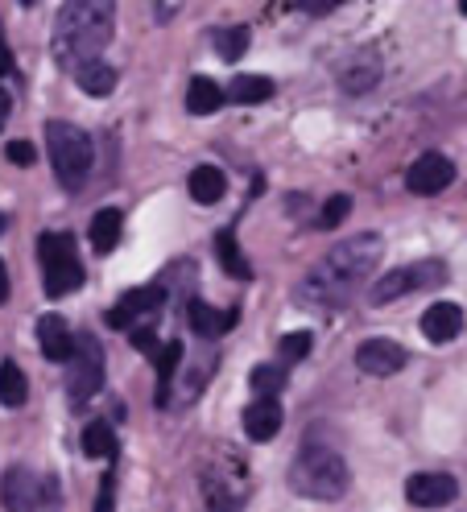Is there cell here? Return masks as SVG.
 <instances>
[{
  "instance_id": "cell-20",
  "label": "cell",
  "mask_w": 467,
  "mask_h": 512,
  "mask_svg": "<svg viewBox=\"0 0 467 512\" xmlns=\"http://www.w3.org/2000/svg\"><path fill=\"white\" fill-rule=\"evenodd\" d=\"M75 83H79L83 95H91V100H104V95L116 91V71L104 58H96V62H83V67L75 71Z\"/></svg>"
},
{
  "instance_id": "cell-1",
  "label": "cell",
  "mask_w": 467,
  "mask_h": 512,
  "mask_svg": "<svg viewBox=\"0 0 467 512\" xmlns=\"http://www.w3.org/2000/svg\"><path fill=\"white\" fill-rule=\"evenodd\" d=\"M381 256H385V240L377 232H364V236H352L344 244H335L323 261L310 269L298 285V302L306 306H315L319 314H331L344 306L356 290H360V281L377 273L381 265Z\"/></svg>"
},
{
  "instance_id": "cell-8",
  "label": "cell",
  "mask_w": 467,
  "mask_h": 512,
  "mask_svg": "<svg viewBox=\"0 0 467 512\" xmlns=\"http://www.w3.org/2000/svg\"><path fill=\"white\" fill-rule=\"evenodd\" d=\"M166 298H170V290H166L162 281L141 285V290H129V294H124V298L108 310V327H116V331H133L141 318L166 310Z\"/></svg>"
},
{
  "instance_id": "cell-3",
  "label": "cell",
  "mask_w": 467,
  "mask_h": 512,
  "mask_svg": "<svg viewBox=\"0 0 467 512\" xmlns=\"http://www.w3.org/2000/svg\"><path fill=\"white\" fill-rule=\"evenodd\" d=\"M286 484H290L294 496H306V500H339L352 488V471H348V463L339 451L310 442L294 455Z\"/></svg>"
},
{
  "instance_id": "cell-27",
  "label": "cell",
  "mask_w": 467,
  "mask_h": 512,
  "mask_svg": "<svg viewBox=\"0 0 467 512\" xmlns=\"http://www.w3.org/2000/svg\"><path fill=\"white\" fill-rule=\"evenodd\" d=\"M248 384H253L257 397H277V393H282V384H286V372L273 368V364H257L253 376H248Z\"/></svg>"
},
{
  "instance_id": "cell-32",
  "label": "cell",
  "mask_w": 467,
  "mask_h": 512,
  "mask_svg": "<svg viewBox=\"0 0 467 512\" xmlns=\"http://www.w3.org/2000/svg\"><path fill=\"white\" fill-rule=\"evenodd\" d=\"M112 508H116V475L108 471L100 492H96V512H112Z\"/></svg>"
},
{
  "instance_id": "cell-6",
  "label": "cell",
  "mask_w": 467,
  "mask_h": 512,
  "mask_svg": "<svg viewBox=\"0 0 467 512\" xmlns=\"http://www.w3.org/2000/svg\"><path fill=\"white\" fill-rule=\"evenodd\" d=\"M434 285H447V265L443 261H414V265H401V269L372 281L368 302L385 306V302H397V298L418 294V290H434Z\"/></svg>"
},
{
  "instance_id": "cell-14",
  "label": "cell",
  "mask_w": 467,
  "mask_h": 512,
  "mask_svg": "<svg viewBox=\"0 0 467 512\" xmlns=\"http://www.w3.org/2000/svg\"><path fill=\"white\" fill-rule=\"evenodd\" d=\"M38 343H42V356L62 364V360H71L75 356V335L67 327V318H58V314H42L38 318Z\"/></svg>"
},
{
  "instance_id": "cell-26",
  "label": "cell",
  "mask_w": 467,
  "mask_h": 512,
  "mask_svg": "<svg viewBox=\"0 0 467 512\" xmlns=\"http://www.w3.org/2000/svg\"><path fill=\"white\" fill-rule=\"evenodd\" d=\"M215 252H220V265H224L232 277H240V281L253 277V265L244 261V252H240V244H236L232 232H220V236H215Z\"/></svg>"
},
{
  "instance_id": "cell-7",
  "label": "cell",
  "mask_w": 467,
  "mask_h": 512,
  "mask_svg": "<svg viewBox=\"0 0 467 512\" xmlns=\"http://www.w3.org/2000/svg\"><path fill=\"white\" fill-rule=\"evenodd\" d=\"M100 384H104V347L91 335H83L79 347H75V356H71V376H67L71 405H87L91 397L100 393Z\"/></svg>"
},
{
  "instance_id": "cell-33",
  "label": "cell",
  "mask_w": 467,
  "mask_h": 512,
  "mask_svg": "<svg viewBox=\"0 0 467 512\" xmlns=\"http://www.w3.org/2000/svg\"><path fill=\"white\" fill-rule=\"evenodd\" d=\"M9 162L13 166H34V145H29V141H13L9 145Z\"/></svg>"
},
{
  "instance_id": "cell-5",
  "label": "cell",
  "mask_w": 467,
  "mask_h": 512,
  "mask_svg": "<svg viewBox=\"0 0 467 512\" xmlns=\"http://www.w3.org/2000/svg\"><path fill=\"white\" fill-rule=\"evenodd\" d=\"M38 261H42V277H46V294L50 298H67L83 285V261H79L71 236L46 232L38 240Z\"/></svg>"
},
{
  "instance_id": "cell-11",
  "label": "cell",
  "mask_w": 467,
  "mask_h": 512,
  "mask_svg": "<svg viewBox=\"0 0 467 512\" xmlns=\"http://www.w3.org/2000/svg\"><path fill=\"white\" fill-rule=\"evenodd\" d=\"M406 347L393 343V339H364L356 347V368L364 376H397L401 368H406Z\"/></svg>"
},
{
  "instance_id": "cell-30",
  "label": "cell",
  "mask_w": 467,
  "mask_h": 512,
  "mask_svg": "<svg viewBox=\"0 0 467 512\" xmlns=\"http://www.w3.org/2000/svg\"><path fill=\"white\" fill-rule=\"evenodd\" d=\"M348 211H352V195L327 199V203H323V215H319V228H339V223L348 219Z\"/></svg>"
},
{
  "instance_id": "cell-25",
  "label": "cell",
  "mask_w": 467,
  "mask_h": 512,
  "mask_svg": "<svg viewBox=\"0 0 467 512\" xmlns=\"http://www.w3.org/2000/svg\"><path fill=\"white\" fill-rule=\"evenodd\" d=\"M182 343L178 339H166V347L158 351V356H153V360H158V405H166V393H170V384H174V376H178V364H182Z\"/></svg>"
},
{
  "instance_id": "cell-15",
  "label": "cell",
  "mask_w": 467,
  "mask_h": 512,
  "mask_svg": "<svg viewBox=\"0 0 467 512\" xmlns=\"http://www.w3.org/2000/svg\"><path fill=\"white\" fill-rule=\"evenodd\" d=\"M277 430H282V405H277V397H257L244 409V434L253 442H269L277 438Z\"/></svg>"
},
{
  "instance_id": "cell-10",
  "label": "cell",
  "mask_w": 467,
  "mask_h": 512,
  "mask_svg": "<svg viewBox=\"0 0 467 512\" xmlns=\"http://www.w3.org/2000/svg\"><path fill=\"white\" fill-rule=\"evenodd\" d=\"M455 182V166H451V157L443 153H422L418 162L406 170V186L414 190V195H443V190Z\"/></svg>"
},
{
  "instance_id": "cell-21",
  "label": "cell",
  "mask_w": 467,
  "mask_h": 512,
  "mask_svg": "<svg viewBox=\"0 0 467 512\" xmlns=\"http://www.w3.org/2000/svg\"><path fill=\"white\" fill-rule=\"evenodd\" d=\"M191 199L195 203H220L224 195H228V178H224V170H215V166H199V170H191Z\"/></svg>"
},
{
  "instance_id": "cell-16",
  "label": "cell",
  "mask_w": 467,
  "mask_h": 512,
  "mask_svg": "<svg viewBox=\"0 0 467 512\" xmlns=\"http://www.w3.org/2000/svg\"><path fill=\"white\" fill-rule=\"evenodd\" d=\"M186 323H191V331H199L203 339H220L224 331H232L240 323L236 310H215L199 298H191V306H186Z\"/></svg>"
},
{
  "instance_id": "cell-23",
  "label": "cell",
  "mask_w": 467,
  "mask_h": 512,
  "mask_svg": "<svg viewBox=\"0 0 467 512\" xmlns=\"http://www.w3.org/2000/svg\"><path fill=\"white\" fill-rule=\"evenodd\" d=\"M25 397H29L25 372H21L13 360H5V364H0V405H5V409H21Z\"/></svg>"
},
{
  "instance_id": "cell-12",
  "label": "cell",
  "mask_w": 467,
  "mask_h": 512,
  "mask_svg": "<svg viewBox=\"0 0 467 512\" xmlns=\"http://www.w3.org/2000/svg\"><path fill=\"white\" fill-rule=\"evenodd\" d=\"M0 500H5L9 512H34L42 504V479L29 467H13L0 479Z\"/></svg>"
},
{
  "instance_id": "cell-18",
  "label": "cell",
  "mask_w": 467,
  "mask_h": 512,
  "mask_svg": "<svg viewBox=\"0 0 467 512\" xmlns=\"http://www.w3.org/2000/svg\"><path fill=\"white\" fill-rule=\"evenodd\" d=\"M224 100H228V91L215 83V79H207V75H199V79H191V87H186V112H195V116H211V112H220L224 108Z\"/></svg>"
},
{
  "instance_id": "cell-31",
  "label": "cell",
  "mask_w": 467,
  "mask_h": 512,
  "mask_svg": "<svg viewBox=\"0 0 467 512\" xmlns=\"http://www.w3.org/2000/svg\"><path fill=\"white\" fill-rule=\"evenodd\" d=\"M129 339H133V347L141 351V356H158V335H153V327H133L129 331Z\"/></svg>"
},
{
  "instance_id": "cell-24",
  "label": "cell",
  "mask_w": 467,
  "mask_h": 512,
  "mask_svg": "<svg viewBox=\"0 0 467 512\" xmlns=\"http://www.w3.org/2000/svg\"><path fill=\"white\" fill-rule=\"evenodd\" d=\"M269 95H273V79H265V75H240L228 87V100L232 104H265Z\"/></svg>"
},
{
  "instance_id": "cell-19",
  "label": "cell",
  "mask_w": 467,
  "mask_h": 512,
  "mask_svg": "<svg viewBox=\"0 0 467 512\" xmlns=\"http://www.w3.org/2000/svg\"><path fill=\"white\" fill-rule=\"evenodd\" d=\"M120 232H124V215H120L116 207H104V211H96V219H91V228H87V236H91V248H96L100 256L116 252V244H120Z\"/></svg>"
},
{
  "instance_id": "cell-35",
  "label": "cell",
  "mask_w": 467,
  "mask_h": 512,
  "mask_svg": "<svg viewBox=\"0 0 467 512\" xmlns=\"http://www.w3.org/2000/svg\"><path fill=\"white\" fill-rule=\"evenodd\" d=\"M9 71H13V54L5 42H0V75H9Z\"/></svg>"
},
{
  "instance_id": "cell-9",
  "label": "cell",
  "mask_w": 467,
  "mask_h": 512,
  "mask_svg": "<svg viewBox=\"0 0 467 512\" xmlns=\"http://www.w3.org/2000/svg\"><path fill=\"white\" fill-rule=\"evenodd\" d=\"M406 500L414 508H447L459 500V479L447 471H418L406 479Z\"/></svg>"
},
{
  "instance_id": "cell-34",
  "label": "cell",
  "mask_w": 467,
  "mask_h": 512,
  "mask_svg": "<svg viewBox=\"0 0 467 512\" xmlns=\"http://www.w3.org/2000/svg\"><path fill=\"white\" fill-rule=\"evenodd\" d=\"M9 112H13V100H9V91H0V128L9 124Z\"/></svg>"
},
{
  "instance_id": "cell-28",
  "label": "cell",
  "mask_w": 467,
  "mask_h": 512,
  "mask_svg": "<svg viewBox=\"0 0 467 512\" xmlns=\"http://www.w3.org/2000/svg\"><path fill=\"white\" fill-rule=\"evenodd\" d=\"M248 29L244 25H232V29H220V34H215V46H220V58L224 62H236V58H244V50H248Z\"/></svg>"
},
{
  "instance_id": "cell-38",
  "label": "cell",
  "mask_w": 467,
  "mask_h": 512,
  "mask_svg": "<svg viewBox=\"0 0 467 512\" xmlns=\"http://www.w3.org/2000/svg\"><path fill=\"white\" fill-rule=\"evenodd\" d=\"M5 228H9V219H5V215H0V232H5Z\"/></svg>"
},
{
  "instance_id": "cell-13",
  "label": "cell",
  "mask_w": 467,
  "mask_h": 512,
  "mask_svg": "<svg viewBox=\"0 0 467 512\" xmlns=\"http://www.w3.org/2000/svg\"><path fill=\"white\" fill-rule=\"evenodd\" d=\"M381 83V58L372 54V50H360L352 54L344 67H339V87H344L348 95H364Z\"/></svg>"
},
{
  "instance_id": "cell-39",
  "label": "cell",
  "mask_w": 467,
  "mask_h": 512,
  "mask_svg": "<svg viewBox=\"0 0 467 512\" xmlns=\"http://www.w3.org/2000/svg\"><path fill=\"white\" fill-rule=\"evenodd\" d=\"M459 13H463V17H467V0H459Z\"/></svg>"
},
{
  "instance_id": "cell-2",
  "label": "cell",
  "mask_w": 467,
  "mask_h": 512,
  "mask_svg": "<svg viewBox=\"0 0 467 512\" xmlns=\"http://www.w3.org/2000/svg\"><path fill=\"white\" fill-rule=\"evenodd\" d=\"M112 5H96V0H71V5L58 9L54 21V54L62 67L79 71L83 62H96L100 50L112 42Z\"/></svg>"
},
{
  "instance_id": "cell-29",
  "label": "cell",
  "mask_w": 467,
  "mask_h": 512,
  "mask_svg": "<svg viewBox=\"0 0 467 512\" xmlns=\"http://www.w3.org/2000/svg\"><path fill=\"white\" fill-rule=\"evenodd\" d=\"M310 343H315V335H310V331H290L282 343H277V356H282L286 364L306 360V356H310Z\"/></svg>"
},
{
  "instance_id": "cell-17",
  "label": "cell",
  "mask_w": 467,
  "mask_h": 512,
  "mask_svg": "<svg viewBox=\"0 0 467 512\" xmlns=\"http://www.w3.org/2000/svg\"><path fill=\"white\" fill-rule=\"evenodd\" d=\"M459 331H463V306H455V302H434L422 314V335L430 343H451Z\"/></svg>"
},
{
  "instance_id": "cell-4",
  "label": "cell",
  "mask_w": 467,
  "mask_h": 512,
  "mask_svg": "<svg viewBox=\"0 0 467 512\" xmlns=\"http://www.w3.org/2000/svg\"><path fill=\"white\" fill-rule=\"evenodd\" d=\"M46 149H50L58 182L67 190H79L87 182L91 166H96V145H91V137L71 120H50L46 124Z\"/></svg>"
},
{
  "instance_id": "cell-36",
  "label": "cell",
  "mask_w": 467,
  "mask_h": 512,
  "mask_svg": "<svg viewBox=\"0 0 467 512\" xmlns=\"http://www.w3.org/2000/svg\"><path fill=\"white\" fill-rule=\"evenodd\" d=\"M0 302H9V269L0 261Z\"/></svg>"
},
{
  "instance_id": "cell-22",
  "label": "cell",
  "mask_w": 467,
  "mask_h": 512,
  "mask_svg": "<svg viewBox=\"0 0 467 512\" xmlns=\"http://www.w3.org/2000/svg\"><path fill=\"white\" fill-rule=\"evenodd\" d=\"M116 451H120V446H116V434H112V426L108 422H87L83 426V455L87 459H116Z\"/></svg>"
},
{
  "instance_id": "cell-37",
  "label": "cell",
  "mask_w": 467,
  "mask_h": 512,
  "mask_svg": "<svg viewBox=\"0 0 467 512\" xmlns=\"http://www.w3.org/2000/svg\"><path fill=\"white\" fill-rule=\"evenodd\" d=\"M302 9H306V13H315V17H323V13H331L335 5H302Z\"/></svg>"
}]
</instances>
